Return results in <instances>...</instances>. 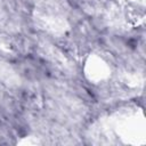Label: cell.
Returning <instances> with one entry per match:
<instances>
[{"mask_svg": "<svg viewBox=\"0 0 146 146\" xmlns=\"http://www.w3.org/2000/svg\"><path fill=\"white\" fill-rule=\"evenodd\" d=\"M21 82L18 73L2 56H0V87L11 89L16 88Z\"/></svg>", "mask_w": 146, "mask_h": 146, "instance_id": "obj_7", "label": "cell"}, {"mask_svg": "<svg viewBox=\"0 0 146 146\" xmlns=\"http://www.w3.org/2000/svg\"><path fill=\"white\" fill-rule=\"evenodd\" d=\"M116 67L112 57L102 50L89 52L83 62L82 72L86 80L94 86L107 84Z\"/></svg>", "mask_w": 146, "mask_h": 146, "instance_id": "obj_5", "label": "cell"}, {"mask_svg": "<svg viewBox=\"0 0 146 146\" xmlns=\"http://www.w3.org/2000/svg\"><path fill=\"white\" fill-rule=\"evenodd\" d=\"M88 138L97 145H145L146 121L141 107L127 105L103 115L89 128Z\"/></svg>", "mask_w": 146, "mask_h": 146, "instance_id": "obj_1", "label": "cell"}, {"mask_svg": "<svg viewBox=\"0 0 146 146\" xmlns=\"http://www.w3.org/2000/svg\"><path fill=\"white\" fill-rule=\"evenodd\" d=\"M0 52L3 54L2 56H16L18 54V43L9 36H1L0 38Z\"/></svg>", "mask_w": 146, "mask_h": 146, "instance_id": "obj_8", "label": "cell"}, {"mask_svg": "<svg viewBox=\"0 0 146 146\" xmlns=\"http://www.w3.org/2000/svg\"><path fill=\"white\" fill-rule=\"evenodd\" d=\"M17 145H22V146H36V145H42L43 141L41 140L40 137L35 136V135H27L22 137L21 139H18L16 141Z\"/></svg>", "mask_w": 146, "mask_h": 146, "instance_id": "obj_9", "label": "cell"}, {"mask_svg": "<svg viewBox=\"0 0 146 146\" xmlns=\"http://www.w3.org/2000/svg\"><path fill=\"white\" fill-rule=\"evenodd\" d=\"M146 0H112L106 8L110 23L121 30L139 27L145 23Z\"/></svg>", "mask_w": 146, "mask_h": 146, "instance_id": "obj_3", "label": "cell"}, {"mask_svg": "<svg viewBox=\"0 0 146 146\" xmlns=\"http://www.w3.org/2000/svg\"><path fill=\"white\" fill-rule=\"evenodd\" d=\"M3 15H5V6H3V1L0 0V22L2 21Z\"/></svg>", "mask_w": 146, "mask_h": 146, "instance_id": "obj_10", "label": "cell"}, {"mask_svg": "<svg viewBox=\"0 0 146 146\" xmlns=\"http://www.w3.org/2000/svg\"><path fill=\"white\" fill-rule=\"evenodd\" d=\"M39 51L46 60H48L51 65L56 66L57 68L64 72H68L72 70V63L70 62V59L65 56V54L60 49H58L54 44L42 43L40 44Z\"/></svg>", "mask_w": 146, "mask_h": 146, "instance_id": "obj_6", "label": "cell"}, {"mask_svg": "<svg viewBox=\"0 0 146 146\" xmlns=\"http://www.w3.org/2000/svg\"><path fill=\"white\" fill-rule=\"evenodd\" d=\"M144 83L143 71L130 65L116 68L107 84H110V89L116 97L125 99L139 95L144 89Z\"/></svg>", "mask_w": 146, "mask_h": 146, "instance_id": "obj_4", "label": "cell"}, {"mask_svg": "<svg viewBox=\"0 0 146 146\" xmlns=\"http://www.w3.org/2000/svg\"><path fill=\"white\" fill-rule=\"evenodd\" d=\"M35 27L50 35L60 38L72 30L70 8L63 0H39L32 10Z\"/></svg>", "mask_w": 146, "mask_h": 146, "instance_id": "obj_2", "label": "cell"}]
</instances>
